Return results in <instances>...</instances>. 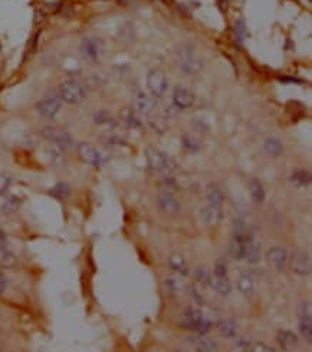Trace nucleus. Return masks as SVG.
Masks as SVG:
<instances>
[{
	"label": "nucleus",
	"instance_id": "1",
	"mask_svg": "<svg viewBox=\"0 0 312 352\" xmlns=\"http://www.w3.org/2000/svg\"><path fill=\"white\" fill-rule=\"evenodd\" d=\"M85 95H86L85 88L82 86L80 82H76V80H74L62 82L58 88V96L60 98V101L70 104V105L81 102L82 100L85 98Z\"/></svg>",
	"mask_w": 312,
	"mask_h": 352
},
{
	"label": "nucleus",
	"instance_id": "2",
	"mask_svg": "<svg viewBox=\"0 0 312 352\" xmlns=\"http://www.w3.org/2000/svg\"><path fill=\"white\" fill-rule=\"evenodd\" d=\"M104 40L98 36H86L82 39L81 45H80V52H81L82 58L86 60H91V62H96L104 54Z\"/></svg>",
	"mask_w": 312,
	"mask_h": 352
},
{
	"label": "nucleus",
	"instance_id": "3",
	"mask_svg": "<svg viewBox=\"0 0 312 352\" xmlns=\"http://www.w3.org/2000/svg\"><path fill=\"white\" fill-rule=\"evenodd\" d=\"M183 325L186 328L196 330L197 334H200V335H204L212 328V320H208L200 310L188 308L184 312V316H183Z\"/></svg>",
	"mask_w": 312,
	"mask_h": 352
},
{
	"label": "nucleus",
	"instance_id": "4",
	"mask_svg": "<svg viewBox=\"0 0 312 352\" xmlns=\"http://www.w3.org/2000/svg\"><path fill=\"white\" fill-rule=\"evenodd\" d=\"M178 64L184 74H192V75L197 74L200 69L203 68L202 58L198 56L194 52V49L190 46H183L178 50Z\"/></svg>",
	"mask_w": 312,
	"mask_h": 352
},
{
	"label": "nucleus",
	"instance_id": "5",
	"mask_svg": "<svg viewBox=\"0 0 312 352\" xmlns=\"http://www.w3.org/2000/svg\"><path fill=\"white\" fill-rule=\"evenodd\" d=\"M147 158H148V164L152 170L162 176H170L176 168L173 160L170 158L168 156H166L164 152L160 151H152L148 150L147 151Z\"/></svg>",
	"mask_w": 312,
	"mask_h": 352
},
{
	"label": "nucleus",
	"instance_id": "6",
	"mask_svg": "<svg viewBox=\"0 0 312 352\" xmlns=\"http://www.w3.org/2000/svg\"><path fill=\"white\" fill-rule=\"evenodd\" d=\"M42 134H44V136L46 138L49 142L55 144L56 147L62 148V150H68V148L74 146L72 136L66 131L60 130L58 126H45Z\"/></svg>",
	"mask_w": 312,
	"mask_h": 352
},
{
	"label": "nucleus",
	"instance_id": "7",
	"mask_svg": "<svg viewBox=\"0 0 312 352\" xmlns=\"http://www.w3.org/2000/svg\"><path fill=\"white\" fill-rule=\"evenodd\" d=\"M78 154L84 162L94 166V167H101L106 162V157L104 154L94 147L92 144H88V142H81L78 146Z\"/></svg>",
	"mask_w": 312,
	"mask_h": 352
},
{
	"label": "nucleus",
	"instance_id": "8",
	"mask_svg": "<svg viewBox=\"0 0 312 352\" xmlns=\"http://www.w3.org/2000/svg\"><path fill=\"white\" fill-rule=\"evenodd\" d=\"M147 86L152 96L160 98L164 95V92L167 91V86H168L167 76L160 69H152L147 75Z\"/></svg>",
	"mask_w": 312,
	"mask_h": 352
},
{
	"label": "nucleus",
	"instance_id": "9",
	"mask_svg": "<svg viewBox=\"0 0 312 352\" xmlns=\"http://www.w3.org/2000/svg\"><path fill=\"white\" fill-rule=\"evenodd\" d=\"M300 332L311 344L312 341V308L310 300H302L300 305Z\"/></svg>",
	"mask_w": 312,
	"mask_h": 352
},
{
	"label": "nucleus",
	"instance_id": "10",
	"mask_svg": "<svg viewBox=\"0 0 312 352\" xmlns=\"http://www.w3.org/2000/svg\"><path fill=\"white\" fill-rule=\"evenodd\" d=\"M290 269L300 276H308L311 273L310 254L302 249H294L290 254Z\"/></svg>",
	"mask_w": 312,
	"mask_h": 352
},
{
	"label": "nucleus",
	"instance_id": "11",
	"mask_svg": "<svg viewBox=\"0 0 312 352\" xmlns=\"http://www.w3.org/2000/svg\"><path fill=\"white\" fill-rule=\"evenodd\" d=\"M36 110L45 118H54L60 110V98L58 95H48L36 104Z\"/></svg>",
	"mask_w": 312,
	"mask_h": 352
},
{
	"label": "nucleus",
	"instance_id": "12",
	"mask_svg": "<svg viewBox=\"0 0 312 352\" xmlns=\"http://www.w3.org/2000/svg\"><path fill=\"white\" fill-rule=\"evenodd\" d=\"M244 259L249 263H258L260 260V243L254 232L246 233V244H244Z\"/></svg>",
	"mask_w": 312,
	"mask_h": 352
},
{
	"label": "nucleus",
	"instance_id": "13",
	"mask_svg": "<svg viewBox=\"0 0 312 352\" xmlns=\"http://www.w3.org/2000/svg\"><path fill=\"white\" fill-rule=\"evenodd\" d=\"M266 259L269 262V264L272 268H275L276 270H284L286 268V263H288V253L284 248H270L266 253Z\"/></svg>",
	"mask_w": 312,
	"mask_h": 352
},
{
	"label": "nucleus",
	"instance_id": "14",
	"mask_svg": "<svg viewBox=\"0 0 312 352\" xmlns=\"http://www.w3.org/2000/svg\"><path fill=\"white\" fill-rule=\"evenodd\" d=\"M173 104L178 110L190 108L194 104V94L184 86H177L173 94Z\"/></svg>",
	"mask_w": 312,
	"mask_h": 352
},
{
	"label": "nucleus",
	"instance_id": "15",
	"mask_svg": "<svg viewBox=\"0 0 312 352\" xmlns=\"http://www.w3.org/2000/svg\"><path fill=\"white\" fill-rule=\"evenodd\" d=\"M200 217L204 223L208 224H218L222 217H223V210L222 206L208 204L200 210Z\"/></svg>",
	"mask_w": 312,
	"mask_h": 352
},
{
	"label": "nucleus",
	"instance_id": "16",
	"mask_svg": "<svg viewBox=\"0 0 312 352\" xmlns=\"http://www.w3.org/2000/svg\"><path fill=\"white\" fill-rule=\"evenodd\" d=\"M158 206H160V208H162V212L170 213V214L177 213L178 208H180L178 200L174 197L173 194L168 193V192H162V193L158 194Z\"/></svg>",
	"mask_w": 312,
	"mask_h": 352
},
{
	"label": "nucleus",
	"instance_id": "17",
	"mask_svg": "<svg viewBox=\"0 0 312 352\" xmlns=\"http://www.w3.org/2000/svg\"><path fill=\"white\" fill-rule=\"evenodd\" d=\"M244 244H246V234H233L229 252L234 260L244 259Z\"/></svg>",
	"mask_w": 312,
	"mask_h": 352
},
{
	"label": "nucleus",
	"instance_id": "18",
	"mask_svg": "<svg viewBox=\"0 0 312 352\" xmlns=\"http://www.w3.org/2000/svg\"><path fill=\"white\" fill-rule=\"evenodd\" d=\"M19 207H20V200L16 196L8 194V192L0 194V212L10 214V213H14Z\"/></svg>",
	"mask_w": 312,
	"mask_h": 352
},
{
	"label": "nucleus",
	"instance_id": "19",
	"mask_svg": "<svg viewBox=\"0 0 312 352\" xmlns=\"http://www.w3.org/2000/svg\"><path fill=\"white\" fill-rule=\"evenodd\" d=\"M136 110L140 114L147 115L154 110V100L152 95H148L146 92L140 91L136 96Z\"/></svg>",
	"mask_w": 312,
	"mask_h": 352
},
{
	"label": "nucleus",
	"instance_id": "20",
	"mask_svg": "<svg viewBox=\"0 0 312 352\" xmlns=\"http://www.w3.org/2000/svg\"><path fill=\"white\" fill-rule=\"evenodd\" d=\"M206 198H208V204L214 206H223L224 200H226L223 190L218 184H208L206 187Z\"/></svg>",
	"mask_w": 312,
	"mask_h": 352
},
{
	"label": "nucleus",
	"instance_id": "21",
	"mask_svg": "<svg viewBox=\"0 0 312 352\" xmlns=\"http://www.w3.org/2000/svg\"><path fill=\"white\" fill-rule=\"evenodd\" d=\"M208 284L222 296H228L232 292V284L228 276H213V278H210Z\"/></svg>",
	"mask_w": 312,
	"mask_h": 352
},
{
	"label": "nucleus",
	"instance_id": "22",
	"mask_svg": "<svg viewBox=\"0 0 312 352\" xmlns=\"http://www.w3.org/2000/svg\"><path fill=\"white\" fill-rule=\"evenodd\" d=\"M218 330L224 338H236L238 336V325L233 319H220L218 322Z\"/></svg>",
	"mask_w": 312,
	"mask_h": 352
},
{
	"label": "nucleus",
	"instance_id": "23",
	"mask_svg": "<svg viewBox=\"0 0 312 352\" xmlns=\"http://www.w3.org/2000/svg\"><path fill=\"white\" fill-rule=\"evenodd\" d=\"M278 342L279 345L286 350V351H292L295 350V346L298 345V336L290 332V330H279L278 334Z\"/></svg>",
	"mask_w": 312,
	"mask_h": 352
},
{
	"label": "nucleus",
	"instance_id": "24",
	"mask_svg": "<svg viewBox=\"0 0 312 352\" xmlns=\"http://www.w3.org/2000/svg\"><path fill=\"white\" fill-rule=\"evenodd\" d=\"M193 346L196 351H203V352H212V351H218V344L216 341H213L212 338H208V336H203L198 334L196 340L192 341Z\"/></svg>",
	"mask_w": 312,
	"mask_h": 352
},
{
	"label": "nucleus",
	"instance_id": "25",
	"mask_svg": "<svg viewBox=\"0 0 312 352\" xmlns=\"http://www.w3.org/2000/svg\"><path fill=\"white\" fill-rule=\"evenodd\" d=\"M238 288H239V290H240L242 294H244V295H250V294L254 292V276H252V273L248 272V270H244V272L240 273L239 280H238Z\"/></svg>",
	"mask_w": 312,
	"mask_h": 352
},
{
	"label": "nucleus",
	"instance_id": "26",
	"mask_svg": "<svg viewBox=\"0 0 312 352\" xmlns=\"http://www.w3.org/2000/svg\"><path fill=\"white\" fill-rule=\"evenodd\" d=\"M290 182H294V186L298 187V188H306V187L311 186V174H310V171H294L292 177H290Z\"/></svg>",
	"mask_w": 312,
	"mask_h": 352
},
{
	"label": "nucleus",
	"instance_id": "27",
	"mask_svg": "<svg viewBox=\"0 0 312 352\" xmlns=\"http://www.w3.org/2000/svg\"><path fill=\"white\" fill-rule=\"evenodd\" d=\"M249 190H250V196H252L254 203L259 204V203H264V202H265V188H264L262 182H259L258 178H252V180H250V182H249Z\"/></svg>",
	"mask_w": 312,
	"mask_h": 352
},
{
	"label": "nucleus",
	"instance_id": "28",
	"mask_svg": "<svg viewBox=\"0 0 312 352\" xmlns=\"http://www.w3.org/2000/svg\"><path fill=\"white\" fill-rule=\"evenodd\" d=\"M168 263L172 266V269L176 270L178 274H183L186 276L187 274V266H186V260L184 258L178 253H173L170 258H168Z\"/></svg>",
	"mask_w": 312,
	"mask_h": 352
},
{
	"label": "nucleus",
	"instance_id": "29",
	"mask_svg": "<svg viewBox=\"0 0 312 352\" xmlns=\"http://www.w3.org/2000/svg\"><path fill=\"white\" fill-rule=\"evenodd\" d=\"M264 151L270 157H278L284 152V146L275 138H269L264 144Z\"/></svg>",
	"mask_w": 312,
	"mask_h": 352
},
{
	"label": "nucleus",
	"instance_id": "30",
	"mask_svg": "<svg viewBox=\"0 0 312 352\" xmlns=\"http://www.w3.org/2000/svg\"><path fill=\"white\" fill-rule=\"evenodd\" d=\"M70 187H68V184H65V182H59L54 188H50V192H49V194H50L52 197H55V198H58V200H66V198L70 197Z\"/></svg>",
	"mask_w": 312,
	"mask_h": 352
},
{
	"label": "nucleus",
	"instance_id": "31",
	"mask_svg": "<svg viewBox=\"0 0 312 352\" xmlns=\"http://www.w3.org/2000/svg\"><path fill=\"white\" fill-rule=\"evenodd\" d=\"M16 263H18L16 256H14L8 248L0 250V264H2V266H4V268H13V266H16Z\"/></svg>",
	"mask_w": 312,
	"mask_h": 352
},
{
	"label": "nucleus",
	"instance_id": "32",
	"mask_svg": "<svg viewBox=\"0 0 312 352\" xmlns=\"http://www.w3.org/2000/svg\"><path fill=\"white\" fill-rule=\"evenodd\" d=\"M194 278H196V280L202 286H208L210 284V278L212 276H210V272H208V268L198 266V268H196V270H194Z\"/></svg>",
	"mask_w": 312,
	"mask_h": 352
},
{
	"label": "nucleus",
	"instance_id": "33",
	"mask_svg": "<svg viewBox=\"0 0 312 352\" xmlns=\"http://www.w3.org/2000/svg\"><path fill=\"white\" fill-rule=\"evenodd\" d=\"M248 32H246V24L243 19H238L234 22V38H236V42L238 44H243V40L246 39Z\"/></svg>",
	"mask_w": 312,
	"mask_h": 352
},
{
	"label": "nucleus",
	"instance_id": "34",
	"mask_svg": "<svg viewBox=\"0 0 312 352\" xmlns=\"http://www.w3.org/2000/svg\"><path fill=\"white\" fill-rule=\"evenodd\" d=\"M12 184V176L6 172H0V194L6 193Z\"/></svg>",
	"mask_w": 312,
	"mask_h": 352
},
{
	"label": "nucleus",
	"instance_id": "35",
	"mask_svg": "<svg viewBox=\"0 0 312 352\" xmlns=\"http://www.w3.org/2000/svg\"><path fill=\"white\" fill-rule=\"evenodd\" d=\"M248 233V228L244 222L240 218H234L233 222V234H246Z\"/></svg>",
	"mask_w": 312,
	"mask_h": 352
},
{
	"label": "nucleus",
	"instance_id": "36",
	"mask_svg": "<svg viewBox=\"0 0 312 352\" xmlns=\"http://www.w3.org/2000/svg\"><path fill=\"white\" fill-rule=\"evenodd\" d=\"M184 146L186 148H187V150H190V151H198V148H200V141L192 136H186Z\"/></svg>",
	"mask_w": 312,
	"mask_h": 352
},
{
	"label": "nucleus",
	"instance_id": "37",
	"mask_svg": "<svg viewBox=\"0 0 312 352\" xmlns=\"http://www.w3.org/2000/svg\"><path fill=\"white\" fill-rule=\"evenodd\" d=\"M236 350H238V351H248V350H250V340L246 338V336L238 338V341H236Z\"/></svg>",
	"mask_w": 312,
	"mask_h": 352
},
{
	"label": "nucleus",
	"instance_id": "38",
	"mask_svg": "<svg viewBox=\"0 0 312 352\" xmlns=\"http://www.w3.org/2000/svg\"><path fill=\"white\" fill-rule=\"evenodd\" d=\"M214 276H228V266L223 260H218L214 264Z\"/></svg>",
	"mask_w": 312,
	"mask_h": 352
},
{
	"label": "nucleus",
	"instance_id": "39",
	"mask_svg": "<svg viewBox=\"0 0 312 352\" xmlns=\"http://www.w3.org/2000/svg\"><path fill=\"white\" fill-rule=\"evenodd\" d=\"M166 286H167V289H168L170 292H177V290H178V288H180V284L177 282V279L170 278V279H167V280H166Z\"/></svg>",
	"mask_w": 312,
	"mask_h": 352
},
{
	"label": "nucleus",
	"instance_id": "40",
	"mask_svg": "<svg viewBox=\"0 0 312 352\" xmlns=\"http://www.w3.org/2000/svg\"><path fill=\"white\" fill-rule=\"evenodd\" d=\"M252 351H264V352H272L275 351L272 346H269V345H266V344H262V342H259V344H256L254 348H252Z\"/></svg>",
	"mask_w": 312,
	"mask_h": 352
},
{
	"label": "nucleus",
	"instance_id": "41",
	"mask_svg": "<svg viewBox=\"0 0 312 352\" xmlns=\"http://www.w3.org/2000/svg\"><path fill=\"white\" fill-rule=\"evenodd\" d=\"M6 288H8V280H6L4 274L0 272V294H3L6 290Z\"/></svg>",
	"mask_w": 312,
	"mask_h": 352
},
{
	"label": "nucleus",
	"instance_id": "42",
	"mask_svg": "<svg viewBox=\"0 0 312 352\" xmlns=\"http://www.w3.org/2000/svg\"><path fill=\"white\" fill-rule=\"evenodd\" d=\"M6 248H8V238L3 232H0V250L6 249Z\"/></svg>",
	"mask_w": 312,
	"mask_h": 352
}]
</instances>
